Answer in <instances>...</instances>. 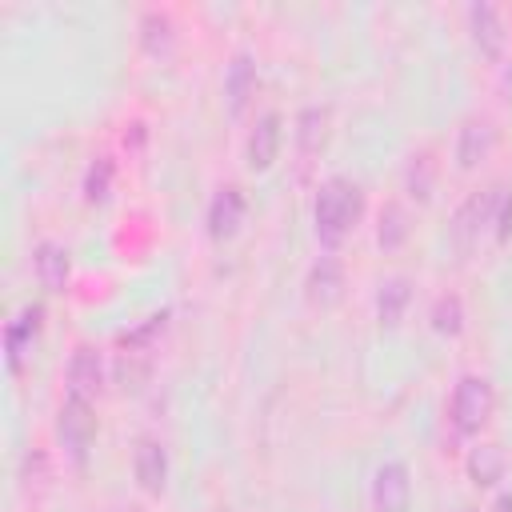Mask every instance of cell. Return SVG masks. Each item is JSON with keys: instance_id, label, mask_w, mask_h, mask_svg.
<instances>
[{"instance_id": "cell-16", "label": "cell", "mask_w": 512, "mask_h": 512, "mask_svg": "<svg viewBox=\"0 0 512 512\" xmlns=\"http://www.w3.org/2000/svg\"><path fill=\"white\" fill-rule=\"evenodd\" d=\"M40 316H44V308H40V304H32V308H24V312H20V320H12V324H8L4 340H8V364H12V368H20L24 344L36 336V328H40Z\"/></svg>"}, {"instance_id": "cell-13", "label": "cell", "mask_w": 512, "mask_h": 512, "mask_svg": "<svg viewBox=\"0 0 512 512\" xmlns=\"http://www.w3.org/2000/svg\"><path fill=\"white\" fill-rule=\"evenodd\" d=\"M252 88H256V64H252V56L240 52V56H232V64H228V72H224V96H228V108H232V112H244Z\"/></svg>"}, {"instance_id": "cell-12", "label": "cell", "mask_w": 512, "mask_h": 512, "mask_svg": "<svg viewBox=\"0 0 512 512\" xmlns=\"http://www.w3.org/2000/svg\"><path fill=\"white\" fill-rule=\"evenodd\" d=\"M136 480L152 496L164 492V484H168V456H164V448L156 440H140L136 444Z\"/></svg>"}, {"instance_id": "cell-11", "label": "cell", "mask_w": 512, "mask_h": 512, "mask_svg": "<svg viewBox=\"0 0 512 512\" xmlns=\"http://www.w3.org/2000/svg\"><path fill=\"white\" fill-rule=\"evenodd\" d=\"M276 152H280V116L276 112H264L260 120H256V128L248 132V168L252 172H264V168H272V160H276Z\"/></svg>"}, {"instance_id": "cell-5", "label": "cell", "mask_w": 512, "mask_h": 512, "mask_svg": "<svg viewBox=\"0 0 512 512\" xmlns=\"http://www.w3.org/2000/svg\"><path fill=\"white\" fill-rule=\"evenodd\" d=\"M372 504L376 512H408L412 504V480H408V468L388 460L376 468L372 476Z\"/></svg>"}, {"instance_id": "cell-19", "label": "cell", "mask_w": 512, "mask_h": 512, "mask_svg": "<svg viewBox=\"0 0 512 512\" xmlns=\"http://www.w3.org/2000/svg\"><path fill=\"white\" fill-rule=\"evenodd\" d=\"M376 240H380L384 252H392V248H400V244L408 240V212H404L400 204H384V208H380Z\"/></svg>"}, {"instance_id": "cell-21", "label": "cell", "mask_w": 512, "mask_h": 512, "mask_svg": "<svg viewBox=\"0 0 512 512\" xmlns=\"http://www.w3.org/2000/svg\"><path fill=\"white\" fill-rule=\"evenodd\" d=\"M432 328L440 332V336H460V328H464V304H460V296H440L436 304H432Z\"/></svg>"}, {"instance_id": "cell-18", "label": "cell", "mask_w": 512, "mask_h": 512, "mask_svg": "<svg viewBox=\"0 0 512 512\" xmlns=\"http://www.w3.org/2000/svg\"><path fill=\"white\" fill-rule=\"evenodd\" d=\"M468 476H472L476 484H496V480L504 476V452H500V444H480V448H472V456H468Z\"/></svg>"}, {"instance_id": "cell-24", "label": "cell", "mask_w": 512, "mask_h": 512, "mask_svg": "<svg viewBox=\"0 0 512 512\" xmlns=\"http://www.w3.org/2000/svg\"><path fill=\"white\" fill-rule=\"evenodd\" d=\"M496 236H500V240L512 236V188H500V204H496Z\"/></svg>"}, {"instance_id": "cell-22", "label": "cell", "mask_w": 512, "mask_h": 512, "mask_svg": "<svg viewBox=\"0 0 512 512\" xmlns=\"http://www.w3.org/2000/svg\"><path fill=\"white\" fill-rule=\"evenodd\" d=\"M432 176H436V164H432V152H416L408 160V192L416 200H428L432 196Z\"/></svg>"}, {"instance_id": "cell-1", "label": "cell", "mask_w": 512, "mask_h": 512, "mask_svg": "<svg viewBox=\"0 0 512 512\" xmlns=\"http://www.w3.org/2000/svg\"><path fill=\"white\" fill-rule=\"evenodd\" d=\"M360 208H364V200H360V188L352 180H344V176L324 180L316 192V240L324 248H336L356 228Z\"/></svg>"}, {"instance_id": "cell-20", "label": "cell", "mask_w": 512, "mask_h": 512, "mask_svg": "<svg viewBox=\"0 0 512 512\" xmlns=\"http://www.w3.org/2000/svg\"><path fill=\"white\" fill-rule=\"evenodd\" d=\"M140 28H144V52L148 56H168L172 52V20L164 12H148Z\"/></svg>"}, {"instance_id": "cell-25", "label": "cell", "mask_w": 512, "mask_h": 512, "mask_svg": "<svg viewBox=\"0 0 512 512\" xmlns=\"http://www.w3.org/2000/svg\"><path fill=\"white\" fill-rule=\"evenodd\" d=\"M500 512H512V496H500V504H496Z\"/></svg>"}, {"instance_id": "cell-6", "label": "cell", "mask_w": 512, "mask_h": 512, "mask_svg": "<svg viewBox=\"0 0 512 512\" xmlns=\"http://www.w3.org/2000/svg\"><path fill=\"white\" fill-rule=\"evenodd\" d=\"M104 384V360L92 344H80L68 360V396H80V400H92Z\"/></svg>"}, {"instance_id": "cell-23", "label": "cell", "mask_w": 512, "mask_h": 512, "mask_svg": "<svg viewBox=\"0 0 512 512\" xmlns=\"http://www.w3.org/2000/svg\"><path fill=\"white\" fill-rule=\"evenodd\" d=\"M108 192H112V160L100 156V160L88 168V176H84V196H88V204H104Z\"/></svg>"}, {"instance_id": "cell-8", "label": "cell", "mask_w": 512, "mask_h": 512, "mask_svg": "<svg viewBox=\"0 0 512 512\" xmlns=\"http://www.w3.org/2000/svg\"><path fill=\"white\" fill-rule=\"evenodd\" d=\"M492 144H496V128H492L488 120H480V116L464 120L460 140H456V164H460L464 172L476 168V164H484L488 152H492Z\"/></svg>"}, {"instance_id": "cell-10", "label": "cell", "mask_w": 512, "mask_h": 512, "mask_svg": "<svg viewBox=\"0 0 512 512\" xmlns=\"http://www.w3.org/2000/svg\"><path fill=\"white\" fill-rule=\"evenodd\" d=\"M468 24H472V40L480 48L484 60H500L504 56V24L496 16L492 4H472L468 8Z\"/></svg>"}, {"instance_id": "cell-7", "label": "cell", "mask_w": 512, "mask_h": 512, "mask_svg": "<svg viewBox=\"0 0 512 512\" xmlns=\"http://www.w3.org/2000/svg\"><path fill=\"white\" fill-rule=\"evenodd\" d=\"M340 292H344V268H340V260L320 256V260L308 268V280H304V296H308V304H316V308H332V304L340 300Z\"/></svg>"}, {"instance_id": "cell-17", "label": "cell", "mask_w": 512, "mask_h": 512, "mask_svg": "<svg viewBox=\"0 0 512 512\" xmlns=\"http://www.w3.org/2000/svg\"><path fill=\"white\" fill-rule=\"evenodd\" d=\"M324 132H328V112L324 108H304L300 120H296V148H300V156L320 152Z\"/></svg>"}, {"instance_id": "cell-4", "label": "cell", "mask_w": 512, "mask_h": 512, "mask_svg": "<svg viewBox=\"0 0 512 512\" xmlns=\"http://www.w3.org/2000/svg\"><path fill=\"white\" fill-rule=\"evenodd\" d=\"M496 204H500V188H488V192L472 196V200L456 212L452 236H456V248H460V252H468V248L480 240V232H484L488 224H496Z\"/></svg>"}, {"instance_id": "cell-15", "label": "cell", "mask_w": 512, "mask_h": 512, "mask_svg": "<svg viewBox=\"0 0 512 512\" xmlns=\"http://www.w3.org/2000/svg\"><path fill=\"white\" fill-rule=\"evenodd\" d=\"M408 280L404 276H392V280H384L380 284V292H376V320L384 324V328H396L400 324V316H404V308H408Z\"/></svg>"}, {"instance_id": "cell-14", "label": "cell", "mask_w": 512, "mask_h": 512, "mask_svg": "<svg viewBox=\"0 0 512 512\" xmlns=\"http://www.w3.org/2000/svg\"><path fill=\"white\" fill-rule=\"evenodd\" d=\"M32 264H36V280L48 292H64V284H68V252L60 244H40Z\"/></svg>"}, {"instance_id": "cell-3", "label": "cell", "mask_w": 512, "mask_h": 512, "mask_svg": "<svg viewBox=\"0 0 512 512\" xmlns=\"http://www.w3.org/2000/svg\"><path fill=\"white\" fill-rule=\"evenodd\" d=\"M56 432H60V444L68 448V456L80 464V460L88 456V444H92V436H96V416H92L88 400H80V396H68V400L60 404V420H56Z\"/></svg>"}, {"instance_id": "cell-2", "label": "cell", "mask_w": 512, "mask_h": 512, "mask_svg": "<svg viewBox=\"0 0 512 512\" xmlns=\"http://www.w3.org/2000/svg\"><path fill=\"white\" fill-rule=\"evenodd\" d=\"M496 408V392L484 376H464L452 392V424L460 432H480Z\"/></svg>"}, {"instance_id": "cell-9", "label": "cell", "mask_w": 512, "mask_h": 512, "mask_svg": "<svg viewBox=\"0 0 512 512\" xmlns=\"http://www.w3.org/2000/svg\"><path fill=\"white\" fill-rule=\"evenodd\" d=\"M240 224H244V196H240V188L228 184L208 204V232H212V240H228V236H236Z\"/></svg>"}]
</instances>
